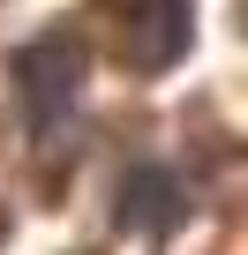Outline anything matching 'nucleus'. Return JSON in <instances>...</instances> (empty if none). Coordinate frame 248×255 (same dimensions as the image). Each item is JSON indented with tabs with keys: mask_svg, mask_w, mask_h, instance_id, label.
<instances>
[{
	"mask_svg": "<svg viewBox=\"0 0 248 255\" xmlns=\"http://www.w3.org/2000/svg\"><path fill=\"white\" fill-rule=\"evenodd\" d=\"M75 75H83V53L68 38H45L30 53H15V83H23V105H30V128L38 135H53L68 98H75Z\"/></svg>",
	"mask_w": 248,
	"mask_h": 255,
	"instance_id": "f257e3e1",
	"label": "nucleus"
},
{
	"mask_svg": "<svg viewBox=\"0 0 248 255\" xmlns=\"http://www.w3.org/2000/svg\"><path fill=\"white\" fill-rule=\"evenodd\" d=\"M136 68H173L188 45V0H113Z\"/></svg>",
	"mask_w": 248,
	"mask_h": 255,
	"instance_id": "f03ea898",
	"label": "nucleus"
},
{
	"mask_svg": "<svg viewBox=\"0 0 248 255\" xmlns=\"http://www.w3.org/2000/svg\"><path fill=\"white\" fill-rule=\"evenodd\" d=\"M173 203H181V188H173L166 173H151V165L120 180V225H173V218H181Z\"/></svg>",
	"mask_w": 248,
	"mask_h": 255,
	"instance_id": "7ed1b4c3",
	"label": "nucleus"
}]
</instances>
